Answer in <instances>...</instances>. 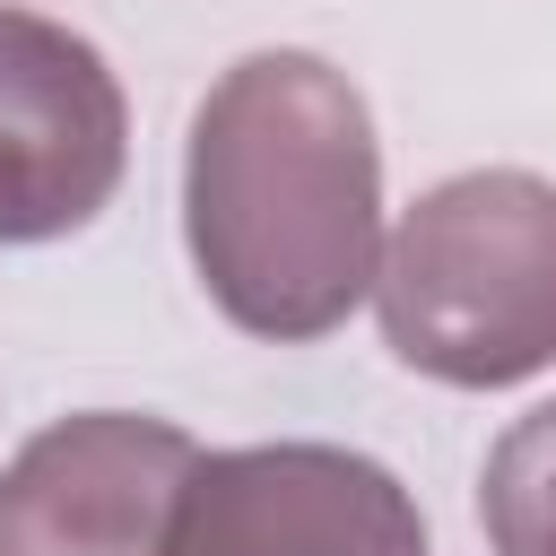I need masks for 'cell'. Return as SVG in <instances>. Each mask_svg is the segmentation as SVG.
Wrapping results in <instances>:
<instances>
[{
  "label": "cell",
  "instance_id": "obj_1",
  "mask_svg": "<svg viewBox=\"0 0 556 556\" xmlns=\"http://www.w3.org/2000/svg\"><path fill=\"white\" fill-rule=\"evenodd\" d=\"M182 243L235 330L330 339L382 269V139L356 78L295 43L217 70L182 139Z\"/></svg>",
  "mask_w": 556,
  "mask_h": 556
},
{
  "label": "cell",
  "instance_id": "obj_2",
  "mask_svg": "<svg viewBox=\"0 0 556 556\" xmlns=\"http://www.w3.org/2000/svg\"><path fill=\"white\" fill-rule=\"evenodd\" d=\"M382 348L443 391H513L556 365V182L478 165L417 191L374 269Z\"/></svg>",
  "mask_w": 556,
  "mask_h": 556
},
{
  "label": "cell",
  "instance_id": "obj_3",
  "mask_svg": "<svg viewBox=\"0 0 556 556\" xmlns=\"http://www.w3.org/2000/svg\"><path fill=\"white\" fill-rule=\"evenodd\" d=\"M165 556H434L417 495L348 443L191 452Z\"/></svg>",
  "mask_w": 556,
  "mask_h": 556
},
{
  "label": "cell",
  "instance_id": "obj_4",
  "mask_svg": "<svg viewBox=\"0 0 556 556\" xmlns=\"http://www.w3.org/2000/svg\"><path fill=\"white\" fill-rule=\"evenodd\" d=\"M130 165V104L113 61L35 9H0V243H61L96 226Z\"/></svg>",
  "mask_w": 556,
  "mask_h": 556
},
{
  "label": "cell",
  "instance_id": "obj_5",
  "mask_svg": "<svg viewBox=\"0 0 556 556\" xmlns=\"http://www.w3.org/2000/svg\"><path fill=\"white\" fill-rule=\"evenodd\" d=\"M191 434L139 408H78L0 460V556H165Z\"/></svg>",
  "mask_w": 556,
  "mask_h": 556
},
{
  "label": "cell",
  "instance_id": "obj_6",
  "mask_svg": "<svg viewBox=\"0 0 556 556\" xmlns=\"http://www.w3.org/2000/svg\"><path fill=\"white\" fill-rule=\"evenodd\" d=\"M478 521L495 556H556V400L495 434L478 469Z\"/></svg>",
  "mask_w": 556,
  "mask_h": 556
}]
</instances>
